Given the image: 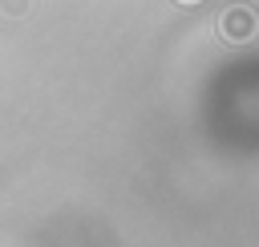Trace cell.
Segmentation results:
<instances>
[{
  "label": "cell",
  "instance_id": "3957f363",
  "mask_svg": "<svg viewBox=\"0 0 259 247\" xmlns=\"http://www.w3.org/2000/svg\"><path fill=\"white\" fill-rule=\"evenodd\" d=\"M178 4H198V0H178Z\"/></svg>",
  "mask_w": 259,
  "mask_h": 247
},
{
  "label": "cell",
  "instance_id": "7a4b0ae2",
  "mask_svg": "<svg viewBox=\"0 0 259 247\" xmlns=\"http://www.w3.org/2000/svg\"><path fill=\"white\" fill-rule=\"evenodd\" d=\"M0 8H4L8 16H24V12H28V0H0Z\"/></svg>",
  "mask_w": 259,
  "mask_h": 247
},
{
  "label": "cell",
  "instance_id": "6da1fadb",
  "mask_svg": "<svg viewBox=\"0 0 259 247\" xmlns=\"http://www.w3.org/2000/svg\"><path fill=\"white\" fill-rule=\"evenodd\" d=\"M255 28H259V12H255L251 4H231V8L219 16V36H223V40H231V45L251 40V36H255Z\"/></svg>",
  "mask_w": 259,
  "mask_h": 247
}]
</instances>
